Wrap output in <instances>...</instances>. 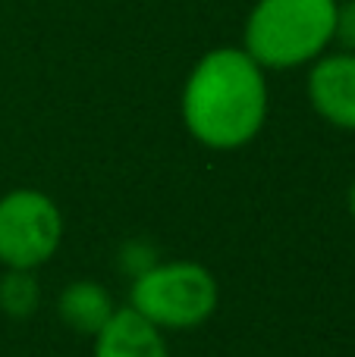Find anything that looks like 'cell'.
<instances>
[{
	"label": "cell",
	"mask_w": 355,
	"mask_h": 357,
	"mask_svg": "<svg viewBox=\"0 0 355 357\" xmlns=\"http://www.w3.org/2000/svg\"><path fill=\"white\" fill-rule=\"evenodd\" d=\"M186 132L211 151H239L268 119V79L242 47H214L195 60L180 94Z\"/></svg>",
	"instance_id": "obj_1"
},
{
	"label": "cell",
	"mask_w": 355,
	"mask_h": 357,
	"mask_svg": "<svg viewBox=\"0 0 355 357\" xmlns=\"http://www.w3.org/2000/svg\"><path fill=\"white\" fill-rule=\"evenodd\" d=\"M340 0H258L242 25V50L261 69L312 66L333 44Z\"/></svg>",
	"instance_id": "obj_2"
},
{
	"label": "cell",
	"mask_w": 355,
	"mask_h": 357,
	"mask_svg": "<svg viewBox=\"0 0 355 357\" xmlns=\"http://www.w3.org/2000/svg\"><path fill=\"white\" fill-rule=\"evenodd\" d=\"M220 289L208 266L164 260L142 270L129 285V307L157 329H195L217 310Z\"/></svg>",
	"instance_id": "obj_3"
},
{
	"label": "cell",
	"mask_w": 355,
	"mask_h": 357,
	"mask_svg": "<svg viewBox=\"0 0 355 357\" xmlns=\"http://www.w3.org/2000/svg\"><path fill=\"white\" fill-rule=\"evenodd\" d=\"M63 241V216L54 197L38 188H13L0 197V264L38 270Z\"/></svg>",
	"instance_id": "obj_4"
},
{
	"label": "cell",
	"mask_w": 355,
	"mask_h": 357,
	"mask_svg": "<svg viewBox=\"0 0 355 357\" xmlns=\"http://www.w3.org/2000/svg\"><path fill=\"white\" fill-rule=\"evenodd\" d=\"M308 104L333 129L355 132V54L327 50L308 66Z\"/></svg>",
	"instance_id": "obj_5"
},
{
	"label": "cell",
	"mask_w": 355,
	"mask_h": 357,
	"mask_svg": "<svg viewBox=\"0 0 355 357\" xmlns=\"http://www.w3.org/2000/svg\"><path fill=\"white\" fill-rule=\"evenodd\" d=\"M164 329L148 323L132 307H117L113 317L92 335V357H170Z\"/></svg>",
	"instance_id": "obj_6"
},
{
	"label": "cell",
	"mask_w": 355,
	"mask_h": 357,
	"mask_svg": "<svg viewBox=\"0 0 355 357\" xmlns=\"http://www.w3.org/2000/svg\"><path fill=\"white\" fill-rule=\"evenodd\" d=\"M57 310H60V320L66 323L73 333L94 335L110 320L117 307H113L110 291L101 282H94V279H75V282H69L66 289L60 291Z\"/></svg>",
	"instance_id": "obj_7"
},
{
	"label": "cell",
	"mask_w": 355,
	"mask_h": 357,
	"mask_svg": "<svg viewBox=\"0 0 355 357\" xmlns=\"http://www.w3.org/2000/svg\"><path fill=\"white\" fill-rule=\"evenodd\" d=\"M41 304V289H38L35 270H6L0 279V310L6 317L25 320L31 317Z\"/></svg>",
	"instance_id": "obj_8"
},
{
	"label": "cell",
	"mask_w": 355,
	"mask_h": 357,
	"mask_svg": "<svg viewBox=\"0 0 355 357\" xmlns=\"http://www.w3.org/2000/svg\"><path fill=\"white\" fill-rule=\"evenodd\" d=\"M333 44H340V50L355 54V0H343V3H337Z\"/></svg>",
	"instance_id": "obj_9"
},
{
	"label": "cell",
	"mask_w": 355,
	"mask_h": 357,
	"mask_svg": "<svg viewBox=\"0 0 355 357\" xmlns=\"http://www.w3.org/2000/svg\"><path fill=\"white\" fill-rule=\"evenodd\" d=\"M349 213H352V220H355V182H352V188H349Z\"/></svg>",
	"instance_id": "obj_10"
}]
</instances>
